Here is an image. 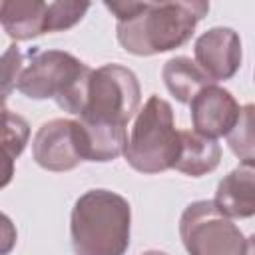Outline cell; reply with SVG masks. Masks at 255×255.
<instances>
[{"mask_svg": "<svg viewBox=\"0 0 255 255\" xmlns=\"http://www.w3.org/2000/svg\"><path fill=\"white\" fill-rule=\"evenodd\" d=\"M243 255H255V233L245 241V253Z\"/></svg>", "mask_w": 255, "mask_h": 255, "instance_id": "cell-18", "label": "cell"}, {"mask_svg": "<svg viewBox=\"0 0 255 255\" xmlns=\"http://www.w3.org/2000/svg\"><path fill=\"white\" fill-rule=\"evenodd\" d=\"M88 10H90L88 2H50L48 8L50 32H62L72 28L84 18Z\"/></svg>", "mask_w": 255, "mask_h": 255, "instance_id": "cell-16", "label": "cell"}, {"mask_svg": "<svg viewBox=\"0 0 255 255\" xmlns=\"http://www.w3.org/2000/svg\"><path fill=\"white\" fill-rule=\"evenodd\" d=\"M141 255H167L165 251H157V249H149V251H143Z\"/></svg>", "mask_w": 255, "mask_h": 255, "instance_id": "cell-19", "label": "cell"}, {"mask_svg": "<svg viewBox=\"0 0 255 255\" xmlns=\"http://www.w3.org/2000/svg\"><path fill=\"white\" fill-rule=\"evenodd\" d=\"M50 2L40 0H4L0 4V22L4 32L14 40H32L50 32Z\"/></svg>", "mask_w": 255, "mask_h": 255, "instance_id": "cell-11", "label": "cell"}, {"mask_svg": "<svg viewBox=\"0 0 255 255\" xmlns=\"http://www.w3.org/2000/svg\"><path fill=\"white\" fill-rule=\"evenodd\" d=\"M2 70H4V80H2V90L4 96L10 94L12 88H16V82L24 70V62H22V54L18 50V46H10L4 56H2Z\"/></svg>", "mask_w": 255, "mask_h": 255, "instance_id": "cell-17", "label": "cell"}, {"mask_svg": "<svg viewBox=\"0 0 255 255\" xmlns=\"http://www.w3.org/2000/svg\"><path fill=\"white\" fill-rule=\"evenodd\" d=\"M106 8L118 18V42L135 56H153L183 46L209 12V4L201 0L106 2Z\"/></svg>", "mask_w": 255, "mask_h": 255, "instance_id": "cell-1", "label": "cell"}, {"mask_svg": "<svg viewBox=\"0 0 255 255\" xmlns=\"http://www.w3.org/2000/svg\"><path fill=\"white\" fill-rule=\"evenodd\" d=\"M179 235L189 255H243L245 237L215 201L189 203L179 219Z\"/></svg>", "mask_w": 255, "mask_h": 255, "instance_id": "cell-6", "label": "cell"}, {"mask_svg": "<svg viewBox=\"0 0 255 255\" xmlns=\"http://www.w3.org/2000/svg\"><path fill=\"white\" fill-rule=\"evenodd\" d=\"M179 133H181V151L173 169L191 177H201L205 173H211L221 161V145L215 139L205 137L191 129H181Z\"/></svg>", "mask_w": 255, "mask_h": 255, "instance_id": "cell-12", "label": "cell"}, {"mask_svg": "<svg viewBox=\"0 0 255 255\" xmlns=\"http://www.w3.org/2000/svg\"><path fill=\"white\" fill-rule=\"evenodd\" d=\"M141 102L137 76L120 64H104L92 70L80 122L96 128L126 129Z\"/></svg>", "mask_w": 255, "mask_h": 255, "instance_id": "cell-5", "label": "cell"}, {"mask_svg": "<svg viewBox=\"0 0 255 255\" xmlns=\"http://www.w3.org/2000/svg\"><path fill=\"white\" fill-rule=\"evenodd\" d=\"M30 137V128L28 122L18 116L12 114L10 110L4 108V135H2V143H4V153H6V161H8V169H6V181L12 175V161L24 151L26 143Z\"/></svg>", "mask_w": 255, "mask_h": 255, "instance_id": "cell-15", "label": "cell"}, {"mask_svg": "<svg viewBox=\"0 0 255 255\" xmlns=\"http://www.w3.org/2000/svg\"><path fill=\"white\" fill-rule=\"evenodd\" d=\"M34 161L48 171H70L82 157L78 120H50L42 124L32 139Z\"/></svg>", "mask_w": 255, "mask_h": 255, "instance_id": "cell-7", "label": "cell"}, {"mask_svg": "<svg viewBox=\"0 0 255 255\" xmlns=\"http://www.w3.org/2000/svg\"><path fill=\"white\" fill-rule=\"evenodd\" d=\"M197 66L213 80H229L241 68V38L233 28L215 26L203 32L193 46Z\"/></svg>", "mask_w": 255, "mask_h": 255, "instance_id": "cell-8", "label": "cell"}, {"mask_svg": "<svg viewBox=\"0 0 255 255\" xmlns=\"http://www.w3.org/2000/svg\"><path fill=\"white\" fill-rule=\"evenodd\" d=\"M181 133L175 129L173 110L159 96H149L131 126L124 157L139 173H161L175 167Z\"/></svg>", "mask_w": 255, "mask_h": 255, "instance_id": "cell-4", "label": "cell"}, {"mask_svg": "<svg viewBox=\"0 0 255 255\" xmlns=\"http://www.w3.org/2000/svg\"><path fill=\"white\" fill-rule=\"evenodd\" d=\"M90 74L92 68L70 52H36L32 60L24 66L16 82V90L32 100L54 98L64 112L80 116L86 100Z\"/></svg>", "mask_w": 255, "mask_h": 255, "instance_id": "cell-3", "label": "cell"}, {"mask_svg": "<svg viewBox=\"0 0 255 255\" xmlns=\"http://www.w3.org/2000/svg\"><path fill=\"white\" fill-rule=\"evenodd\" d=\"M227 143L241 161H255V104H247L241 108L239 120L227 135Z\"/></svg>", "mask_w": 255, "mask_h": 255, "instance_id": "cell-14", "label": "cell"}, {"mask_svg": "<svg viewBox=\"0 0 255 255\" xmlns=\"http://www.w3.org/2000/svg\"><path fill=\"white\" fill-rule=\"evenodd\" d=\"M239 114H241V108L233 98V94L215 84L203 88L189 102L193 131L211 139L229 135L239 120Z\"/></svg>", "mask_w": 255, "mask_h": 255, "instance_id": "cell-9", "label": "cell"}, {"mask_svg": "<svg viewBox=\"0 0 255 255\" xmlns=\"http://www.w3.org/2000/svg\"><path fill=\"white\" fill-rule=\"evenodd\" d=\"M161 78H163L169 94L181 104H189L203 88L215 84L197 66V62H193L187 56H175V58L167 60L163 64Z\"/></svg>", "mask_w": 255, "mask_h": 255, "instance_id": "cell-13", "label": "cell"}, {"mask_svg": "<svg viewBox=\"0 0 255 255\" xmlns=\"http://www.w3.org/2000/svg\"><path fill=\"white\" fill-rule=\"evenodd\" d=\"M129 229L131 207L110 189H90L72 207L70 233L76 255H124L129 247Z\"/></svg>", "mask_w": 255, "mask_h": 255, "instance_id": "cell-2", "label": "cell"}, {"mask_svg": "<svg viewBox=\"0 0 255 255\" xmlns=\"http://www.w3.org/2000/svg\"><path fill=\"white\" fill-rule=\"evenodd\" d=\"M213 201L227 217H255V161H239L219 181Z\"/></svg>", "mask_w": 255, "mask_h": 255, "instance_id": "cell-10", "label": "cell"}]
</instances>
